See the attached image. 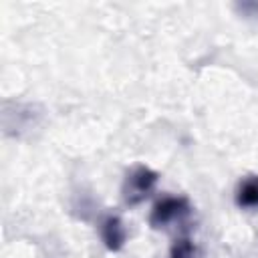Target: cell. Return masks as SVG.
<instances>
[{
    "label": "cell",
    "mask_w": 258,
    "mask_h": 258,
    "mask_svg": "<svg viewBox=\"0 0 258 258\" xmlns=\"http://www.w3.org/2000/svg\"><path fill=\"white\" fill-rule=\"evenodd\" d=\"M238 204L244 208H258V177H248L240 183Z\"/></svg>",
    "instance_id": "277c9868"
},
{
    "label": "cell",
    "mask_w": 258,
    "mask_h": 258,
    "mask_svg": "<svg viewBox=\"0 0 258 258\" xmlns=\"http://www.w3.org/2000/svg\"><path fill=\"white\" fill-rule=\"evenodd\" d=\"M157 175L147 169V167H137L131 175H129V194H127V200L131 202H139L147 196V191L153 187Z\"/></svg>",
    "instance_id": "6da1fadb"
},
{
    "label": "cell",
    "mask_w": 258,
    "mask_h": 258,
    "mask_svg": "<svg viewBox=\"0 0 258 258\" xmlns=\"http://www.w3.org/2000/svg\"><path fill=\"white\" fill-rule=\"evenodd\" d=\"M183 210H185V200H181V198H165L153 208L151 224L153 226H163L169 220H173L175 216H179Z\"/></svg>",
    "instance_id": "7a4b0ae2"
},
{
    "label": "cell",
    "mask_w": 258,
    "mask_h": 258,
    "mask_svg": "<svg viewBox=\"0 0 258 258\" xmlns=\"http://www.w3.org/2000/svg\"><path fill=\"white\" fill-rule=\"evenodd\" d=\"M103 240L111 250L121 248V244L125 240V232H123V226H121V222L117 218H107L105 220V224H103Z\"/></svg>",
    "instance_id": "3957f363"
}]
</instances>
